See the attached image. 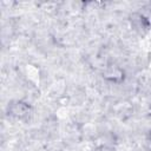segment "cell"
<instances>
[{
    "mask_svg": "<svg viewBox=\"0 0 151 151\" xmlns=\"http://www.w3.org/2000/svg\"><path fill=\"white\" fill-rule=\"evenodd\" d=\"M103 77L109 81L120 83L124 79V71L119 66L110 65V66H106V68L103 71Z\"/></svg>",
    "mask_w": 151,
    "mask_h": 151,
    "instance_id": "7a4b0ae2",
    "label": "cell"
},
{
    "mask_svg": "<svg viewBox=\"0 0 151 151\" xmlns=\"http://www.w3.org/2000/svg\"><path fill=\"white\" fill-rule=\"evenodd\" d=\"M31 111V106L21 100L12 101L8 105V114L15 117V118H24L26 117Z\"/></svg>",
    "mask_w": 151,
    "mask_h": 151,
    "instance_id": "6da1fadb",
    "label": "cell"
}]
</instances>
